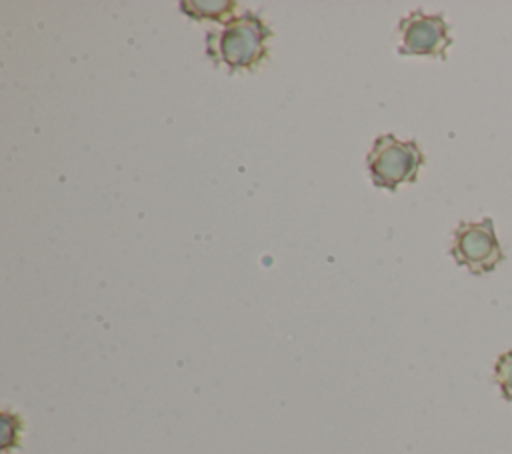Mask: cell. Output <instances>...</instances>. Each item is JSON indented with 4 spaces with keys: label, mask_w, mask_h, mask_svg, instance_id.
<instances>
[{
    "label": "cell",
    "mask_w": 512,
    "mask_h": 454,
    "mask_svg": "<svg viewBox=\"0 0 512 454\" xmlns=\"http://www.w3.org/2000/svg\"><path fill=\"white\" fill-rule=\"evenodd\" d=\"M268 26L254 12L246 10L242 16L230 20L224 30L208 36V54L224 62L230 70L252 68L266 56Z\"/></svg>",
    "instance_id": "obj_1"
},
{
    "label": "cell",
    "mask_w": 512,
    "mask_h": 454,
    "mask_svg": "<svg viewBox=\"0 0 512 454\" xmlns=\"http://www.w3.org/2000/svg\"><path fill=\"white\" fill-rule=\"evenodd\" d=\"M422 164L424 154L418 144L414 140H398L392 134L378 136L368 154V170L374 184L390 190L404 182H414Z\"/></svg>",
    "instance_id": "obj_2"
},
{
    "label": "cell",
    "mask_w": 512,
    "mask_h": 454,
    "mask_svg": "<svg viewBox=\"0 0 512 454\" xmlns=\"http://www.w3.org/2000/svg\"><path fill=\"white\" fill-rule=\"evenodd\" d=\"M450 254L472 274L492 272L504 260V250L496 238L492 218H482L480 222H460V226L454 230Z\"/></svg>",
    "instance_id": "obj_3"
},
{
    "label": "cell",
    "mask_w": 512,
    "mask_h": 454,
    "mask_svg": "<svg viewBox=\"0 0 512 454\" xmlns=\"http://www.w3.org/2000/svg\"><path fill=\"white\" fill-rule=\"evenodd\" d=\"M452 44L448 24L440 14H424L422 10L410 12L400 22V52L412 56L446 58Z\"/></svg>",
    "instance_id": "obj_4"
},
{
    "label": "cell",
    "mask_w": 512,
    "mask_h": 454,
    "mask_svg": "<svg viewBox=\"0 0 512 454\" xmlns=\"http://www.w3.org/2000/svg\"><path fill=\"white\" fill-rule=\"evenodd\" d=\"M184 12L194 16V18H220V16H230L234 10V2H222V0H212V2H182Z\"/></svg>",
    "instance_id": "obj_5"
},
{
    "label": "cell",
    "mask_w": 512,
    "mask_h": 454,
    "mask_svg": "<svg viewBox=\"0 0 512 454\" xmlns=\"http://www.w3.org/2000/svg\"><path fill=\"white\" fill-rule=\"evenodd\" d=\"M494 378H496V384L500 386L502 396L508 402H512V350L498 356L494 364Z\"/></svg>",
    "instance_id": "obj_6"
}]
</instances>
